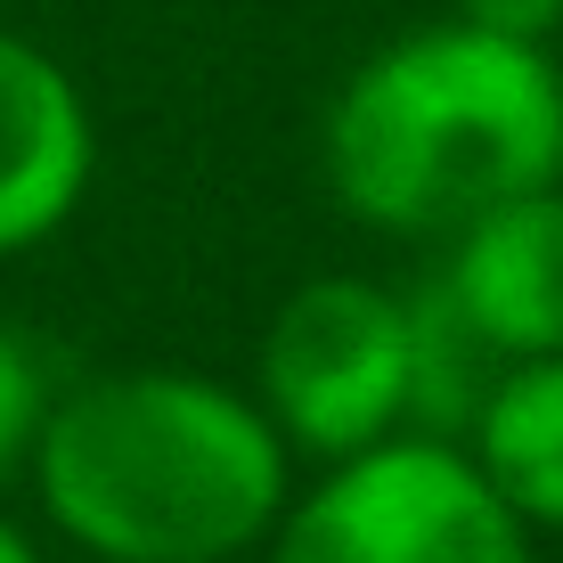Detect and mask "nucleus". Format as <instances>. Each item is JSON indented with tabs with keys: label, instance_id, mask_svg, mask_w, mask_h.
Segmentation results:
<instances>
[{
	"label": "nucleus",
	"instance_id": "nucleus-1",
	"mask_svg": "<svg viewBox=\"0 0 563 563\" xmlns=\"http://www.w3.org/2000/svg\"><path fill=\"white\" fill-rule=\"evenodd\" d=\"M327 180L367 229L465 238L563 180V74L539 42L433 25L376 49L327 107Z\"/></svg>",
	"mask_w": 563,
	"mask_h": 563
},
{
	"label": "nucleus",
	"instance_id": "nucleus-2",
	"mask_svg": "<svg viewBox=\"0 0 563 563\" xmlns=\"http://www.w3.org/2000/svg\"><path fill=\"white\" fill-rule=\"evenodd\" d=\"M49 522L107 563H229L286 507V441L188 367H131L49 400L33 441Z\"/></svg>",
	"mask_w": 563,
	"mask_h": 563
},
{
	"label": "nucleus",
	"instance_id": "nucleus-3",
	"mask_svg": "<svg viewBox=\"0 0 563 563\" xmlns=\"http://www.w3.org/2000/svg\"><path fill=\"white\" fill-rule=\"evenodd\" d=\"M269 563H531L522 515L450 441H376L278 522Z\"/></svg>",
	"mask_w": 563,
	"mask_h": 563
},
{
	"label": "nucleus",
	"instance_id": "nucleus-4",
	"mask_svg": "<svg viewBox=\"0 0 563 563\" xmlns=\"http://www.w3.org/2000/svg\"><path fill=\"white\" fill-rule=\"evenodd\" d=\"M262 393L278 441L310 457H360L393 441L417 409L409 310L367 278H319L269 319Z\"/></svg>",
	"mask_w": 563,
	"mask_h": 563
},
{
	"label": "nucleus",
	"instance_id": "nucleus-5",
	"mask_svg": "<svg viewBox=\"0 0 563 563\" xmlns=\"http://www.w3.org/2000/svg\"><path fill=\"white\" fill-rule=\"evenodd\" d=\"M441 286L498 360L563 352V180L482 212L457 238Z\"/></svg>",
	"mask_w": 563,
	"mask_h": 563
},
{
	"label": "nucleus",
	"instance_id": "nucleus-6",
	"mask_svg": "<svg viewBox=\"0 0 563 563\" xmlns=\"http://www.w3.org/2000/svg\"><path fill=\"white\" fill-rule=\"evenodd\" d=\"M90 180V114L49 49L0 33V254L49 238Z\"/></svg>",
	"mask_w": 563,
	"mask_h": 563
},
{
	"label": "nucleus",
	"instance_id": "nucleus-7",
	"mask_svg": "<svg viewBox=\"0 0 563 563\" xmlns=\"http://www.w3.org/2000/svg\"><path fill=\"white\" fill-rule=\"evenodd\" d=\"M474 465L522 522L563 531V352L515 360L474 417Z\"/></svg>",
	"mask_w": 563,
	"mask_h": 563
},
{
	"label": "nucleus",
	"instance_id": "nucleus-8",
	"mask_svg": "<svg viewBox=\"0 0 563 563\" xmlns=\"http://www.w3.org/2000/svg\"><path fill=\"white\" fill-rule=\"evenodd\" d=\"M42 417H49L42 360H33L16 335H0V474H9L16 457H33V441H42Z\"/></svg>",
	"mask_w": 563,
	"mask_h": 563
},
{
	"label": "nucleus",
	"instance_id": "nucleus-9",
	"mask_svg": "<svg viewBox=\"0 0 563 563\" xmlns=\"http://www.w3.org/2000/svg\"><path fill=\"white\" fill-rule=\"evenodd\" d=\"M457 25H482V33H507V42H548L563 25V0H450Z\"/></svg>",
	"mask_w": 563,
	"mask_h": 563
},
{
	"label": "nucleus",
	"instance_id": "nucleus-10",
	"mask_svg": "<svg viewBox=\"0 0 563 563\" xmlns=\"http://www.w3.org/2000/svg\"><path fill=\"white\" fill-rule=\"evenodd\" d=\"M0 563H42V555H33V548H25V539H16V531H9V522H0Z\"/></svg>",
	"mask_w": 563,
	"mask_h": 563
}]
</instances>
